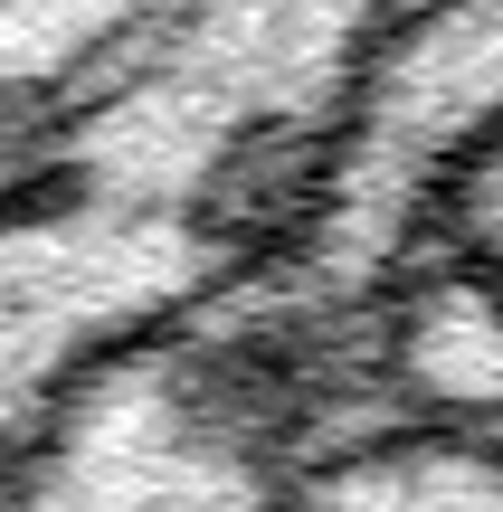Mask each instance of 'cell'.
<instances>
[{
	"label": "cell",
	"instance_id": "cell-1",
	"mask_svg": "<svg viewBox=\"0 0 503 512\" xmlns=\"http://www.w3.org/2000/svg\"><path fill=\"white\" fill-rule=\"evenodd\" d=\"M399 0H200L124 86L0 152V456L105 361L295 247Z\"/></svg>",
	"mask_w": 503,
	"mask_h": 512
},
{
	"label": "cell",
	"instance_id": "cell-2",
	"mask_svg": "<svg viewBox=\"0 0 503 512\" xmlns=\"http://www.w3.org/2000/svg\"><path fill=\"white\" fill-rule=\"evenodd\" d=\"M494 133H503V0H399L352 86V114L323 152L295 247L228 313L266 323L304 361L361 351L371 313L437 256V219Z\"/></svg>",
	"mask_w": 503,
	"mask_h": 512
},
{
	"label": "cell",
	"instance_id": "cell-3",
	"mask_svg": "<svg viewBox=\"0 0 503 512\" xmlns=\"http://www.w3.org/2000/svg\"><path fill=\"white\" fill-rule=\"evenodd\" d=\"M304 370L247 313L162 332L0 456V512H295L323 446Z\"/></svg>",
	"mask_w": 503,
	"mask_h": 512
},
{
	"label": "cell",
	"instance_id": "cell-4",
	"mask_svg": "<svg viewBox=\"0 0 503 512\" xmlns=\"http://www.w3.org/2000/svg\"><path fill=\"white\" fill-rule=\"evenodd\" d=\"M200 0H0V152L95 105Z\"/></svg>",
	"mask_w": 503,
	"mask_h": 512
},
{
	"label": "cell",
	"instance_id": "cell-5",
	"mask_svg": "<svg viewBox=\"0 0 503 512\" xmlns=\"http://www.w3.org/2000/svg\"><path fill=\"white\" fill-rule=\"evenodd\" d=\"M295 512H503V427L342 418L304 465Z\"/></svg>",
	"mask_w": 503,
	"mask_h": 512
},
{
	"label": "cell",
	"instance_id": "cell-6",
	"mask_svg": "<svg viewBox=\"0 0 503 512\" xmlns=\"http://www.w3.org/2000/svg\"><path fill=\"white\" fill-rule=\"evenodd\" d=\"M437 247H447V256H466V266H485L494 285H503V133L485 143V162L456 181L447 219H437Z\"/></svg>",
	"mask_w": 503,
	"mask_h": 512
}]
</instances>
